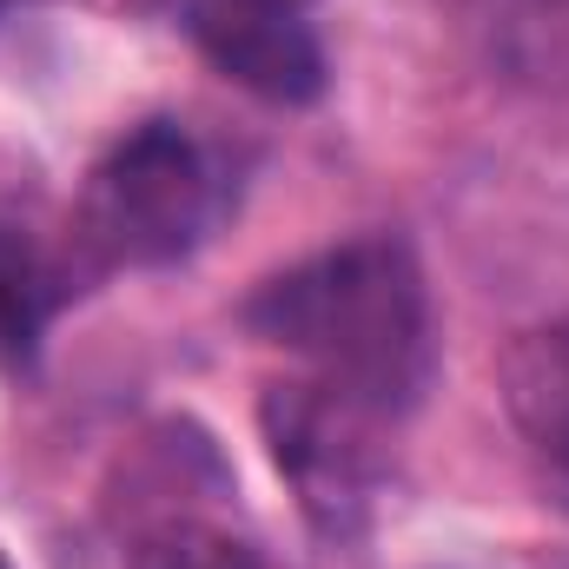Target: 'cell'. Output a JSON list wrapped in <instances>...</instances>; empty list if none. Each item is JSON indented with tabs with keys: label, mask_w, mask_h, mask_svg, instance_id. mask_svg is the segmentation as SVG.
Masks as SVG:
<instances>
[{
	"label": "cell",
	"mask_w": 569,
	"mask_h": 569,
	"mask_svg": "<svg viewBox=\"0 0 569 569\" xmlns=\"http://www.w3.org/2000/svg\"><path fill=\"white\" fill-rule=\"evenodd\" d=\"M246 325L298 358L305 378L405 418L430 385V291L405 239L365 232L345 239L279 279H266L246 305Z\"/></svg>",
	"instance_id": "obj_1"
},
{
	"label": "cell",
	"mask_w": 569,
	"mask_h": 569,
	"mask_svg": "<svg viewBox=\"0 0 569 569\" xmlns=\"http://www.w3.org/2000/svg\"><path fill=\"white\" fill-rule=\"evenodd\" d=\"M219 152L179 120H140L100 152L80 192V252L93 272H159L199 252L226 212Z\"/></svg>",
	"instance_id": "obj_2"
},
{
	"label": "cell",
	"mask_w": 569,
	"mask_h": 569,
	"mask_svg": "<svg viewBox=\"0 0 569 569\" xmlns=\"http://www.w3.org/2000/svg\"><path fill=\"white\" fill-rule=\"evenodd\" d=\"M259 425H266V443L279 457L284 483L298 490V510L325 537H351L371 517L378 483L391 470L385 443H391L398 418H385V411H371V405L298 371V378L266 391Z\"/></svg>",
	"instance_id": "obj_3"
},
{
	"label": "cell",
	"mask_w": 569,
	"mask_h": 569,
	"mask_svg": "<svg viewBox=\"0 0 569 569\" xmlns=\"http://www.w3.org/2000/svg\"><path fill=\"white\" fill-rule=\"evenodd\" d=\"M199 53L272 107H305L325 93V47L298 0H179Z\"/></svg>",
	"instance_id": "obj_4"
},
{
	"label": "cell",
	"mask_w": 569,
	"mask_h": 569,
	"mask_svg": "<svg viewBox=\"0 0 569 569\" xmlns=\"http://www.w3.org/2000/svg\"><path fill=\"white\" fill-rule=\"evenodd\" d=\"M503 405L530 437V450L557 477H569V325L523 331L503 351Z\"/></svg>",
	"instance_id": "obj_5"
},
{
	"label": "cell",
	"mask_w": 569,
	"mask_h": 569,
	"mask_svg": "<svg viewBox=\"0 0 569 569\" xmlns=\"http://www.w3.org/2000/svg\"><path fill=\"white\" fill-rule=\"evenodd\" d=\"M67 291H73V272L33 232L0 219V365H33Z\"/></svg>",
	"instance_id": "obj_6"
},
{
	"label": "cell",
	"mask_w": 569,
	"mask_h": 569,
	"mask_svg": "<svg viewBox=\"0 0 569 569\" xmlns=\"http://www.w3.org/2000/svg\"><path fill=\"white\" fill-rule=\"evenodd\" d=\"M133 569H279L246 530L199 517V510H166L133 537Z\"/></svg>",
	"instance_id": "obj_7"
},
{
	"label": "cell",
	"mask_w": 569,
	"mask_h": 569,
	"mask_svg": "<svg viewBox=\"0 0 569 569\" xmlns=\"http://www.w3.org/2000/svg\"><path fill=\"white\" fill-rule=\"evenodd\" d=\"M490 27L503 20V27H550V20H563L569 0H470Z\"/></svg>",
	"instance_id": "obj_8"
},
{
	"label": "cell",
	"mask_w": 569,
	"mask_h": 569,
	"mask_svg": "<svg viewBox=\"0 0 569 569\" xmlns=\"http://www.w3.org/2000/svg\"><path fill=\"white\" fill-rule=\"evenodd\" d=\"M80 7L113 13V20H140V13H159V7H172V0H80Z\"/></svg>",
	"instance_id": "obj_9"
},
{
	"label": "cell",
	"mask_w": 569,
	"mask_h": 569,
	"mask_svg": "<svg viewBox=\"0 0 569 569\" xmlns=\"http://www.w3.org/2000/svg\"><path fill=\"white\" fill-rule=\"evenodd\" d=\"M7 7H13V0H0V13H7Z\"/></svg>",
	"instance_id": "obj_10"
},
{
	"label": "cell",
	"mask_w": 569,
	"mask_h": 569,
	"mask_svg": "<svg viewBox=\"0 0 569 569\" xmlns=\"http://www.w3.org/2000/svg\"><path fill=\"white\" fill-rule=\"evenodd\" d=\"M0 569H7V563H0Z\"/></svg>",
	"instance_id": "obj_11"
}]
</instances>
